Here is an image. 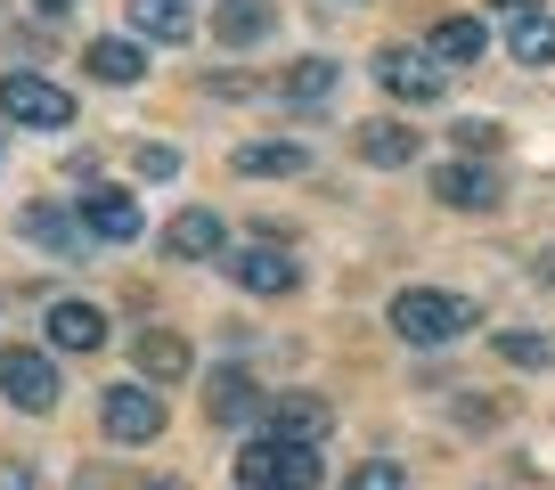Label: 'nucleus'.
I'll return each instance as SVG.
<instances>
[{"mask_svg":"<svg viewBox=\"0 0 555 490\" xmlns=\"http://www.w3.org/2000/svg\"><path fill=\"white\" fill-rule=\"evenodd\" d=\"M482 319H474L466 295H441V286H400L392 295V335L400 344H457V335H474Z\"/></svg>","mask_w":555,"mask_h":490,"instance_id":"1","label":"nucleus"},{"mask_svg":"<svg viewBox=\"0 0 555 490\" xmlns=\"http://www.w3.org/2000/svg\"><path fill=\"white\" fill-rule=\"evenodd\" d=\"M319 482V450H302V441H245L237 450V490H311Z\"/></svg>","mask_w":555,"mask_h":490,"instance_id":"2","label":"nucleus"},{"mask_svg":"<svg viewBox=\"0 0 555 490\" xmlns=\"http://www.w3.org/2000/svg\"><path fill=\"white\" fill-rule=\"evenodd\" d=\"M0 115L17 122V131H66L74 122V90H57L50 74H0Z\"/></svg>","mask_w":555,"mask_h":490,"instance_id":"3","label":"nucleus"},{"mask_svg":"<svg viewBox=\"0 0 555 490\" xmlns=\"http://www.w3.org/2000/svg\"><path fill=\"white\" fill-rule=\"evenodd\" d=\"M0 401L25 409V417H50V409H57V368H50V351L0 344Z\"/></svg>","mask_w":555,"mask_h":490,"instance_id":"4","label":"nucleus"},{"mask_svg":"<svg viewBox=\"0 0 555 490\" xmlns=\"http://www.w3.org/2000/svg\"><path fill=\"white\" fill-rule=\"evenodd\" d=\"M376 82L392 90V99H409V106H434L441 90H450V74H441L425 50H400L392 41V50H376Z\"/></svg>","mask_w":555,"mask_h":490,"instance_id":"5","label":"nucleus"},{"mask_svg":"<svg viewBox=\"0 0 555 490\" xmlns=\"http://www.w3.org/2000/svg\"><path fill=\"white\" fill-rule=\"evenodd\" d=\"M99 417H106V434L115 441H156L164 434V392H147V385H106V401H99Z\"/></svg>","mask_w":555,"mask_h":490,"instance_id":"6","label":"nucleus"},{"mask_svg":"<svg viewBox=\"0 0 555 490\" xmlns=\"http://www.w3.org/2000/svg\"><path fill=\"white\" fill-rule=\"evenodd\" d=\"M221 270L245 286V295H295V286H302V270L286 262V245H278V237L245 245V254H221Z\"/></svg>","mask_w":555,"mask_h":490,"instance_id":"7","label":"nucleus"},{"mask_svg":"<svg viewBox=\"0 0 555 490\" xmlns=\"http://www.w3.org/2000/svg\"><path fill=\"white\" fill-rule=\"evenodd\" d=\"M164 254H172V262H221L229 254V221L212 205L172 212V221H164Z\"/></svg>","mask_w":555,"mask_h":490,"instance_id":"8","label":"nucleus"},{"mask_svg":"<svg viewBox=\"0 0 555 490\" xmlns=\"http://www.w3.org/2000/svg\"><path fill=\"white\" fill-rule=\"evenodd\" d=\"M131 360H139V385L164 392V385H180V376L196 368V351H189V335H180V327H139Z\"/></svg>","mask_w":555,"mask_h":490,"instance_id":"9","label":"nucleus"},{"mask_svg":"<svg viewBox=\"0 0 555 490\" xmlns=\"http://www.w3.org/2000/svg\"><path fill=\"white\" fill-rule=\"evenodd\" d=\"M261 417H270L278 441H302V450H319V441H327V425H335V409L319 401V392H270V409H261Z\"/></svg>","mask_w":555,"mask_h":490,"instance_id":"10","label":"nucleus"},{"mask_svg":"<svg viewBox=\"0 0 555 490\" xmlns=\"http://www.w3.org/2000/svg\"><path fill=\"white\" fill-rule=\"evenodd\" d=\"M434 196L450 212H499V172H482L474 156H457V164H441V172H434Z\"/></svg>","mask_w":555,"mask_h":490,"instance_id":"11","label":"nucleus"},{"mask_svg":"<svg viewBox=\"0 0 555 490\" xmlns=\"http://www.w3.org/2000/svg\"><path fill=\"white\" fill-rule=\"evenodd\" d=\"M74 212H82V229H90V237H106V245H131L139 229H147L139 196H122V189H90V196H82Z\"/></svg>","mask_w":555,"mask_h":490,"instance_id":"12","label":"nucleus"},{"mask_svg":"<svg viewBox=\"0 0 555 490\" xmlns=\"http://www.w3.org/2000/svg\"><path fill=\"white\" fill-rule=\"evenodd\" d=\"M122 17H131V41H189L196 34V9L189 0H122Z\"/></svg>","mask_w":555,"mask_h":490,"instance_id":"13","label":"nucleus"},{"mask_svg":"<svg viewBox=\"0 0 555 490\" xmlns=\"http://www.w3.org/2000/svg\"><path fill=\"white\" fill-rule=\"evenodd\" d=\"M360 147L376 172H400V164H416V147H425V131H409V122H392V115H376V122H360Z\"/></svg>","mask_w":555,"mask_h":490,"instance_id":"14","label":"nucleus"},{"mask_svg":"<svg viewBox=\"0 0 555 490\" xmlns=\"http://www.w3.org/2000/svg\"><path fill=\"white\" fill-rule=\"evenodd\" d=\"M50 344L57 351H99L106 344V311L99 302H50Z\"/></svg>","mask_w":555,"mask_h":490,"instance_id":"15","label":"nucleus"},{"mask_svg":"<svg viewBox=\"0 0 555 490\" xmlns=\"http://www.w3.org/2000/svg\"><path fill=\"white\" fill-rule=\"evenodd\" d=\"M17 237H34V245H50V254H82V212H57V205H34V212H17Z\"/></svg>","mask_w":555,"mask_h":490,"instance_id":"16","label":"nucleus"},{"mask_svg":"<svg viewBox=\"0 0 555 490\" xmlns=\"http://www.w3.org/2000/svg\"><path fill=\"white\" fill-rule=\"evenodd\" d=\"M335 82H344V66H335V57H295V66L278 74V99H286V106H319Z\"/></svg>","mask_w":555,"mask_h":490,"instance_id":"17","label":"nucleus"},{"mask_svg":"<svg viewBox=\"0 0 555 490\" xmlns=\"http://www.w3.org/2000/svg\"><path fill=\"white\" fill-rule=\"evenodd\" d=\"M482 50H490L482 17H441V25H434V57H441V74H450V66H482Z\"/></svg>","mask_w":555,"mask_h":490,"instance_id":"18","label":"nucleus"},{"mask_svg":"<svg viewBox=\"0 0 555 490\" xmlns=\"http://www.w3.org/2000/svg\"><path fill=\"white\" fill-rule=\"evenodd\" d=\"M82 66L99 74V82H139V74H147V50H139V41H122V34H106V41H90L82 50Z\"/></svg>","mask_w":555,"mask_h":490,"instance_id":"19","label":"nucleus"},{"mask_svg":"<svg viewBox=\"0 0 555 490\" xmlns=\"http://www.w3.org/2000/svg\"><path fill=\"white\" fill-rule=\"evenodd\" d=\"M270 0H221V9H212V41H229V50H245V41H261L270 34Z\"/></svg>","mask_w":555,"mask_h":490,"instance_id":"20","label":"nucleus"},{"mask_svg":"<svg viewBox=\"0 0 555 490\" xmlns=\"http://www.w3.org/2000/svg\"><path fill=\"white\" fill-rule=\"evenodd\" d=\"M302 164H311V156H302L295 140H245L237 147V172L245 180H286V172H302Z\"/></svg>","mask_w":555,"mask_h":490,"instance_id":"21","label":"nucleus"},{"mask_svg":"<svg viewBox=\"0 0 555 490\" xmlns=\"http://www.w3.org/2000/svg\"><path fill=\"white\" fill-rule=\"evenodd\" d=\"M205 409H212V425H245V417H261V409H270V401H261V392H254V385H245L237 368H229V376H212V392H205Z\"/></svg>","mask_w":555,"mask_h":490,"instance_id":"22","label":"nucleus"},{"mask_svg":"<svg viewBox=\"0 0 555 490\" xmlns=\"http://www.w3.org/2000/svg\"><path fill=\"white\" fill-rule=\"evenodd\" d=\"M506 50H515L522 66H555V17H547V9L515 17V25H506Z\"/></svg>","mask_w":555,"mask_h":490,"instance_id":"23","label":"nucleus"},{"mask_svg":"<svg viewBox=\"0 0 555 490\" xmlns=\"http://www.w3.org/2000/svg\"><path fill=\"white\" fill-rule=\"evenodd\" d=\"M490 344H499V360H515V368H547L555 360V344H547V335H531V327H499Z\"/></svg>","mask_w":555,"mask_h":490,"instance_id":"24","label":"nucleus"},{"mask_svg":"<svg viewBox=\"0 0 555 490\" xmlns=\"http://www.w3.org/2000/svg\"><path fill=\"white\" fill-rule=\"evenodd\" d=\"M351 490H409V466H392V457H367V466L351 474Z\"/></svg>","mask_w":555,"mask_h":490,"instance_id":"25","label":"nucleus"},{"mask_svg":"<svg viewBox=\"0 0 555 490\" xmlns=\"http://www.w3.org/2000/svg\"><path fill=\"white\" fill-rule=\"evenodd\" d=\"M139 172H147V180H172L180 156H172V147H139Z\"/></svg>","mask_w":555,"mask_h":490,"instance_id":"26","label":"nucleus"},{"mask_svg":"<svg viewBox=\"0 0 555 490\" xmlns=\"http://www.w3.org/2000/svg\"><path fill=\"white\" fill-rule=\"evenodd\" d=\"M457 147H466V156L474 147H499V122H457Z\"/></svg>","mask_w":555,"mask_h":490,"instance_id":"27","label":"nucleus"},{"mask_svg":"<svg viewBox=\"0 0 555 490\" xmlns=\"http://www.w3.org/2000/svg\"><path fill=\"white\" fill-rule=\"evenodd\" d=\"M531 270H539V279L555 286V245H547V254H531Z\"/></svg>","mask_w":555,"mask_h":490,"instance_id":"28","label":"nucleus"},{"mask_svg":"<svg viewBox=\"0 0 555 490\" xmlns=\"http://www.w3.org/2000/svg\"><path fill=\"white\" fill-rule=\"evenodd\" d=\"M499 9L506 17H531V9H547V0H499Z\"/></svg>","mask_w":555,"mask_h":490,"instance_id":"29","label":"nucleus"},{"mask_svg":"<svg viewBox=\"0 0 555 490\" xmlns=\"http://www.w3.org/2000/svg\"><path fill=\"white\" fill-rule=\"evenodd\" d=\"M34 9H41V17H66V9H74V0H34Z\"/></svg>","mask_w":555,"mask_h":490,"instance_id":"30","label":"nucleus"},{"mask_svg":"<svg viewBox=\"0 0 555 490\" xmlns=\"http://www.w3.org/2000/svg\"><path fill=\"white\" fill-rule=\"evenodd\" d=\"M344 9H360V0H344Z\"/></svg>","mask_w":555,"mask_h":490,"instance_id":"31","label":"nucleus"},{"mask_svg":"<svg viewBox=\"0 0 555 490\" xmlns=\"http://www.w3.org/2000/svg\"><path fill=\"white\" fill-rule=\"evenodd\" d=\"M156 490H172V482H156Z\"/></svg>","mask_w":555,"mask_h":490,"instance_id":"32","label":"nucleus"}]
</instances>
